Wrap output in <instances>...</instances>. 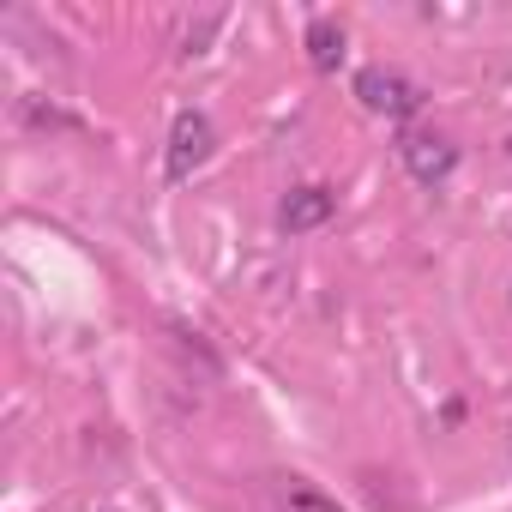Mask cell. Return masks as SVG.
<instances>
[{
    "mask_svg": "<svg viewBox=\"0 0 512 512\" xmlns=\"http://www.w3.org/2000/svg\"><path fill=\"white\" fill-rule=\"evenodd\" d=\"M356 103H362L368 115L410 121L428 97H422V85H416V79H404V73H392V67H362V73H356Z\"/></svg>",
    "mask_w": 512,
    "mask_h": 512,
    "instance_id": "6da1fadb",
    "label": "cell"
},
{
    "mask_svg": "<svg viewBox=\"0 0 512 512\" xmlns=\"http://www.w3.org/2000/svg\"><path fill=\"white\" fill-rule=\"evenodd\" d=\"M211 151H217V127H211V115L181 109V115H175V127H169V157H163V175H169V181H193V175L211 163Z\"/></svg>",
    "mask_w": 512,
    "mask_h": 512,
    "instance_id": "7a4b0ae2",
    "label": "cell"
},
{
    "mask_svg": "<svg viewBox=\"0 0 512 512\" xmlns=\"http://www.w3.org/2000/svg\"><path fill=\"white\" fill-rule=\"evenodd\" d=\"M398 163L410 169V181L440 187V181H452V169H458V145L440 139V133H404V139H398Z\"/></svg>",
    "mask_w": 512,
    "mask_h": 512,
    "instance_id": "3957f363",
    "label": "cell"
},
{
    "mask_svg": "<svg viewBox=\"0 0 512 512\" xmlns=\"http://www.w3.org/2000/svg\"><path fill=\"white\" fill-rule=\"evenodd\" d=\"M332 211H338V193H332V187H320V181H308V187H290V193H284L278 223H284L290 235H314V229H326V223H332Z\"/></svg>",
    "mask_w": 512,
    "mask_h": 512,
    "instance_id": "277c9868",
    "label": "cell"
},
{
    "mask_svg": "<svg viewBox=\"0 0 512 512\" xmlns=\"http://www.w3.org/2000/svg\"><path fill=\"white\" fill-rule=\"evenodd\" d=\"M302 49H308V67L314 73H338L344 67V25L338 19H314L308 37H302Z\"/></svg>",
    "mask_w": 512,
    "mask_h": 512,
    "instance_id": "5b68a950",
    "label": "cell"
},
{
    "mask_svg": "<svg viewBox=\"0 0 512 512\" xmlns=\"http://www.w3.org/2000/svg\"><path fill=\"white\" fill-rule=\"evenodd\" d=\"M284 512H344L332 494H320V488H308V482H296L290 488V500H284Z\"/></svg>",
    "mask_w": 512,
    "mask_h": 512,
    "instance_id": "8992f818",
    "label": "cell"
},
{
    "mask_svg": "<svg viewBox=\"0 0 512 512\" xmlns=\"http://www.w3.org/2000/svg\"><path fill=\"white\" fill-rule=\"evenodd\" d=\"M506 157H512V139H506Z\"/></svg>",
    "mask_w": 512,
    "mask_h": 512,
    "instance_id": "52a82bcc",
    "label": "cell"
}]
</instances>
